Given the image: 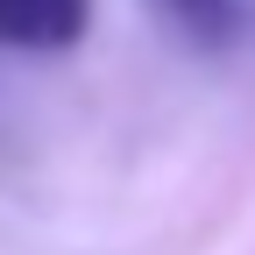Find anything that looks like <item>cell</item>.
<instances>
[{
  "instance_id": "obj_1",
  "label": "cell",
  "mask_w": 255,
  "mask_h": 255,
  "mask_svg": "<svg viewBox=\"0 0 255 255\" xmlns=\"http://www.w3.org/2000/svg\"><path fill=\"white\" fill-rule=\"evenodd\" d=\"M85 21H92L85 0H0V50H28V57L71 50Z\"/></svg>"
},
{
  "instance_id": "obj_2",
  "label": "cell",
  "mask_w": 255,
  "mask_h": 255,
  "mask_svg": "<svg viewBox=\"0 0 255 255\" xmlns=\"http://www.w3.org/2000/svg\"><path fill=\"white\" fill-rule=\"evenodd\" d=\"M156 7H163L191 43H227V36H234V21H241L234 0H156Z\"/></svg>"
}]
</instances>
